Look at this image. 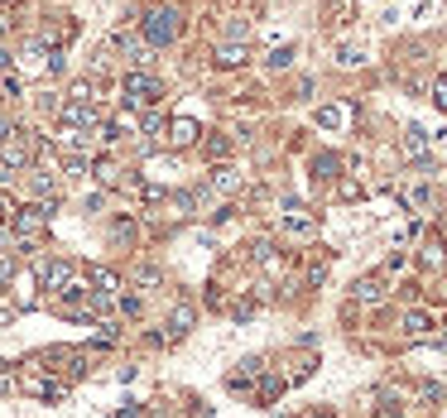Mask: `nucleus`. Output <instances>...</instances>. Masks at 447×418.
<instances>
[{
  "instance_id": "nucleus-4",
  "label": "nucleus",
  "mask_w": 447,
  "mask_h": 418,
  "mask_svg": "<svg viewBox=\"0 0 447 418\" xmlns=\"http://www.w3.org/2000/svg\"><path fill=\"white\" fill-rule=\"evenodd\" d=\"M87 125H97L92 102H68L63 106V130H87Z\"/></svg>"
},
{
  "instance_id": "nucleus-18",
  "label": "nucleus",
  "mask_w": 447,
  "mask_h": 418,
  "mask_svg": "<svg viewBox=\"0 0 447 418\" xmlns=\"http://www.w3.org/2000/svg\"><path fill=\"white\" fill-rule=\"evenodd\" d=\"M433 102H438V106H443V111H447V77H443V82H438V87H433Z\"/></svg>"
},
{
  "instance_id": "nucleus-12",
  "label": "nucleus",
  "mask_w": 447,
  "mask_h": 418,
  "mask_svg": "<svg viewBox=\"0 0 447 418\" xmlns=\"http://www.w3.org/2000/svg\"><path fill=\"white\" fill-rule=\"evenodd\" d=\"M428 327H433V317L428 313H404V332H409V336H424Z\"/></svg>"
},
{
  "instance_id": "nucleus-9",
  "label": "nucleus",
  "mask_w": 447,
  "mask_h": 418,
  "mask_svg": "<svg viewBox=\"0 0 447 418\" xmlns=\"http://www.w3.org/2000/svg\"><path fill=\"white\" fill-rule=\"evenodd\" d=\"M217 58H222V68H240V63L250 58V48H245V44H222Z\"/></svg>"
},
{
  "instance_id": "nucleus-2",
  "label": "nucleus",
  "mask_w": 447,
  "mask_h": 418,
  "mask_svg": "<svg viewBox=\"0 0 447 418\" xmlns=\"http://www.w3.org/2000/svg\"><path fill=\"white\" fill-rule=\"evenodd\" d=\"M159 97H164V87H159L154 77H144V73H130V77H125V102L130 106H144V111H149Z\"/></svg>"
},
{
  "instance_id": "nucleus-5",
  "label": "nucleus",
  "mask_w": 447,
  "mask_h": 418,
  "mask_svg": "<svg viewBox=\"0 0 447 418\" xmlns=\"http://www.w3.org/2000/svg\"><path fill=\"white\" fill-rule=\"evenodd\" d=\"M164 140H169L173 149H183V144H193V140H198V120H188V115H183V120H173V125L164 130Z\"/></svg>"
},
{
  "instance_id": "nucleus-17",
  "label": "nucleus",
  "mask_w": 447,
  "mask_h": 418,
  "mask_svg": "<svg viewBox=\"0 0 447 418\" xmlns=\"http://www.w3.org/2000/svg\"><path fill=\"white\" fill-rule=\"evenodd\" d=\"M15 216V202H10V193H0V221H10Z\"/></svg>"
},
{
  "instance_id": "nucleus-14",
  "label": "nucleus",
  "mask_w": 447,
  "mask_h": 418,
  "mask_svg": "<svg viewBox=\"0 0 447 418\" xmlns=\"http://www.w3.org/2000/svg\"><path fill=\"white\" fill-rule=\"evenodd\" d=\"M188 327H193V308H178V313H173V336L188 332Z\"/></svg>"
},
{
  "instance_id": "nucleus-21",
  "label": "nucleus",
  "mask_w": 447,
  "mask_h": 418,
  "mask_svg": "<svg viewBox=\"0 0 447 418\" xmlns=\"http://www.w3.org/2000/svg\"><path fill=\"white\" fill-rule=\"evenodd\" d=\"M385 418H394V414H385Z\"/></svg>"
},
{
  "instance_id": "nucleus-3",
  "label": "nucleus",
  "mask_w": 447,
  "mask_h": 418,
  "mask_svg": "<svg viewBox=\"0 0 447 418\" xmlns=\"http://www.w3.org/2000/svg\"><path fill=\"white\" fill-rule=\"evenodd\" d=\"M48 211H53V202L24 207L19 216H15V236H19V240H24V236H39V231H44V221H48Z\"/></svg>"
},
{
  "instance_id": "nucleus-8",
  "label": "nucleus",
  "mask_w": 447,
  "mask_h": 418,
  "mask_svg": "<svg viewBox=\"0 0 447 418\" xmlns=\"http://www.w3.org/2000/svg\"><path fill=\"white\" fill-rule=\"evenodd\" d=\"M356 298H361V303H380V298H385V279H375V274L361 279V284H356Z\"/></svg>"
},
{
  "instance_id": "nucleus-7",
  "label": "nucleus",
  "mask_w": 447,
  "mask_h": 418,
  "mask_svg": "<svg viewBox=\"0 0 447 418\" xmlns=\"http://www.w3.org/2000/svg\"><path fill=\"white\" fill-rule=\"evenodd\" d=\"M428 140H433V135H428L424 125H409V130H404V154H409V159H419V154L428 149Z\"/></svg>"
},
{
  "instance_id": "nucleus-13",
  "label": "nucleus",
  "mask_w": 447,
  "mask_h": 418,
  "mask_svg": "<svg viewBox=\"0 0 447 418\" xmlns=\"http://www.w3.org/2000/svg\"><path fill=\"white\" fill-rule=\"evenodd\" d=\"M336 63H346V68H356V63H365V48H361V44H346V48L336 53Z\"/></svg>"
},
{
  "instance_id": "nucleus-20",
  "label": "nucleus",
  "mask_w": 447,
  "mask_h": 418,
  "mask_svg": "<svg viewBox=\"0 0 447 418\" xmlns=\"http://www.w3.org/2000/svg\"><path fill=\"white\" fill-rule=\"evenodd\" d=\"M0 5H10V0H0Z\"/></svg>"
},
{
  "instance_id": "nucleus-11",
  "label": "nucleus",
  "mask_w": 447,
  "mask_h": 418,
  "mask_svg": "<svg viewBox=\"0 0 447 418\" xmlns=\"http://www.w3.org/2000/svg\"><path fill=\"white\" fill-rule=\"evenodd\" d=\"M231 188H240V173L236 169H212V193H231Z\"/></svg>"
},
{
  "instance_id": "nucleus-19",
  "label": "nucleus",
  "mask_w": 447,
  "mask_h": 418,
  "mask_svg": "<svg viewBox=\"0 0 447 418\" xmlns=\"http://www.w3.org/2000/svg\"><path fill=\"white\" fill-rule=\"evenodd\" d=\"M308 418H332V414H308Z\"/></svg>"
},
{
  "instance_id": "nucleus-1",
  "label": "nucleus",
  "mask_w": 447,
  "mask_h": 418,
  "mask_svg": "<svg viewBox=\"0 0 447 418\" xmlns=\"http://www.w3.org/2000/svg\"><path fill=\"white\" fill-rule=\"evenodd\" d=\"M144 39H149V44H173V39H178V10L154 5V10L144 15Z\"/></svg>"
},
{
  "instance_id": "nucleus-10",
  "label": "nucleus",
  "mask_w": 447,
  "mask_h": 418,
  "mask_svg": "<svg viewBox=\"0 0 447 418\" xmlns=\"http://www.w3.org/2000/svg\"><path fill=\"white\" fill-rule=\"evenodd\" d=\"M318 125H323V130H341V125H346V106H323V111H318Z\"/></svg>"
},
{
  "instance_id": "nucleus-15",
  "label": "nucleus",
  "mask_w": 447,
  "mask_h": 418,
  "mask_svg": "<svg viewBox=\"0 0 447 418\" xmlns=\"http://www.w3.org/2000/svg\"><path fill=\"white\" fill-rule=\"evenodd\" d=\"M289 63H294V48H274L269 53V68H289Z\"/></svg>"
},
{
  "instance_id": "nucleus-6",
  "label": "nucleus",
  "mask_w": 447,
  "mask_h": 418,
  "mask_svg": "<svg viewBox=\"0 0 447 418\" xmlns=\"http://www.w3.org/2000/svg\"><path fill=\"white\" fill-rule=\"evenodd\" d=\"M284 231L289 236H313V216L298 207V202H289V216H284Z\"/></svg>"
},
{
  "instance_id": "nucleus-16",
  "label": "nucleus",
  "mask_w": 447,
  "mask_h": 418,
  "mask_svg": "<svg viewBox=\"0 0 447 418\" xmlns=\"http://www.w3.org/2000/svg\"><path fill=\"white\" fill-rule=\"evenodd\" d=\"M226 149H231V140H222V135H217V140H207V154H212V159H222Z\"/></svg>"
}]
</instances>
